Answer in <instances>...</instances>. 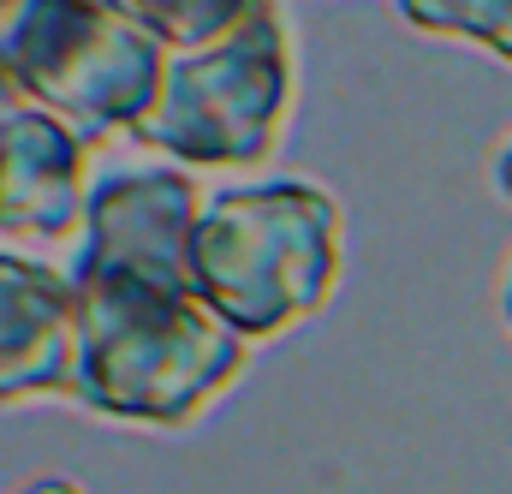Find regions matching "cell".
<instances>
[{"mask_svg":"<svg viewBox=\"0 0 512 494\" xmlns=\"http://www.w3.org/2000/svg\"><path fill=\"white\" fill-rule=\"evenodd\" d=\"M18 494H90V489L72 483V477H36V483H24Z\"/></svg>","mask_w":512,"mask_h":494,"instance_id":"10","label":"cell"},{"mask_svg":"<svg viewBox=\"0 0 512 494\" xmlns=\"http://www.w3.org/2000/svg\"><path fill=\"white\" fill-rule=\"evenodd\" d=\"M501 316H507V328H512V268H507V286H501Z\"/></svg>","mask_w":512,"mask_h":494,"instance_id":"12","label":"cell"},{"mask_svg":"<svg viewBox=\"0 0 512 494\" xmlns=\"http://www.w3.org/2000/svg\"><path fill=\"white\" fill-rule=\"evenodd\" d=\"M78 286L66 268L0 245V405L72 399Z\"/></svg>","mask_w":512,"mask_h":494,"instance_id":"7","label":"cell"},{"mask_svg":"<svg viewBox=\"0 0 512 494\" xmlns=\"http://www.w3.org/2000/svg\"><path fill=\"white\" fill-rule=\"evenodd\" d=\"M268 6H280V0H126V12L167 54L209 48V42L245 30L256 12H268Z\"/></svg>","mask_w":512,"mask_h":494,"instance_id":"8","label":"cell"},{"mask_svg":"<svg viewBox=\"0 0 512 494\" xmlns=\"http://www.w3.org/2000/svg\"><path fill=\"white\" fill-rule=\"evenodd\" d=\"M346 262L340 197L316 179H251L221 185L203 203L191 280L197 298L245 340H280L328 310Z\"/></svg>","mask_w":512,"mask_h":494,"instance_id":"2","label":"cell"},{"mask_svg":"<svg viewBox=\"0 0 512 494\" xmlns=\"http://www.w3.org/2000/svg\"><path fill=\"white\" fill-rule=\"evenodd\" d=\"M167 60L126 0H0V66L84 143L137 137L161 102Z\"/></svg>","mask_w":512,"mask_h":494,"instance_id":"3","label":"cell"},{"mask_svg":"<svg viewBox=\"0 0 512 494\" xmlns=\"http://www.w3.org/2000/svg\"><path fill=\"white\" fill-rule=\"evenodd\" d=\"M292 102H298V54L286 12L268 6L245 30L167 60L161 102L143 120L137 143L185 173L191 167L251 173L280 149Z\"/></svg>","mask_w":512,"mask_h":494,"instance_id":"4","label":"cell"},{"mask_svg":"<svg viewBox=\"0 0 512 494\" xmlns=\"http://www.w3.org/2000/svg\"><path fill=\"white\" fill-rule=\"evenodd\" d=\"M203 185L185 167H114L90 185L78 250L66 262L72 280L90 274H143L167 286H191V245L203 221Z\"/></svg>","mask_w":512,"mask_h":494,"instance_id":"5","label":"cell"},{"mask_svg":"<svg viewBox=\"0 0 512 494\" xmlns=\"http://www.w3.org/2000/svg\"><path fill=\"white\" fill-rule=\"evenodd\" d=\"M78 286L72 405L126 429L197 423L251 364V346L191 292L143 274H90Z\"/></svg>","mask_w":512,"mask_h":494,"instance_id":"1","label":"cell"},{"mask_svg":"<svg viewBox=\"0 0 512 494\" xmlns=\"http://www.w3.org/2000/svg\"><path fill=\"white\" fill-rule=\"evenodd\" d=\"M399 18L441 42H471L512 66V0H399Z\"/></svg>","mask_w":512,"mask_h":494,"instance_id":"9","label":"cell"},{"mask_svg":"<svg viewBox=\"0 0 512 494\" xmlns=\"http://www.w3.org/2000/svg\"><path fill=\"white\" fill-rule=\"evenodd\" d=\"M495 191H501V197L512 203V143L501 149V155H495Z\"/></svg>","mask_w":512,"mask_h":494,"instance_id":"11","label":"cell"},{"mask_svg":"<svg viewBox=\"0 0 512 494\" xmlns=\"http://www.w3.org/2000/svg\"><path fill=\"white\" fill-rule=\"evenodd\" d=\"M90 143L0 66V233L60 245L84 227Z\"/></svg>","mask_w":512,"mask_h":494,"instance_id":"6","label":"cell"}]
</instances>
